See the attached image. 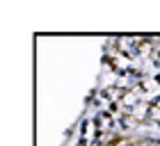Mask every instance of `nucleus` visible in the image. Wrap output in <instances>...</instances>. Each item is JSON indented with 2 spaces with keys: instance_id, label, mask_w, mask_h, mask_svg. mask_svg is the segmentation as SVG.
Returning <instances> with one entry per match:
<instances>
[{
  "instance_id": "f257e3e1",
  "label": "nucleus",
  "mask_w": 160,
  "mask_h": 146,
  "mask_svg": "<svg viewBox=\"0 0 160 146\" xmlns=\"http://www.w3.org/2000/svg\"><path fill=\"white\" fill-rule=\"evenodd\" d=\"M151 80H153V85H160V71L153 73V75H151Z\"/></svg>"
}]
</instances>
